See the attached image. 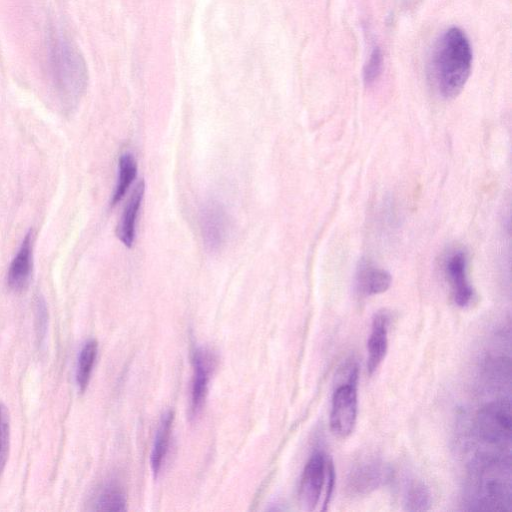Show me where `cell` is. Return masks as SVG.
<instances>
[{
	"mask_svg": "<svg viewBox=\"0 0 512 512\" xmlns=\"http://www.w3.org/2000/svg\"><path fill=\"white\" fill-rule=\"evenodd\" d=\"M472 49L465 33L451 27L437 40L430 63L432 79L445 98L457 96L471 71Z\"/></svg>",
	"mask_w": 512,
	"mask_h": 512,
	"instance_id": "obj_1",
	"label": "cell"
},
{
	"mask_svg": "<svg viewBox=\"0 0 512 512\" xmlns=\"http://www.w3.org/2000/svg\"><path fill=\"white\" fill-rule=\"evenodd\" d=\"M48 66L55 88L62 98L74 102L87 85V68L80 52L59 32L48 40Z\"/></svg>",
	"mask_w": 512,
	"mask_h": 512,
	"instance_id": "obj_2",
	"label": "cell"
},
{
	"mask_svg": "<svg viewBox=\"0 0 512 512\" xmlns=\"http://www.w3.org/2000/svg\"><path fill=\"white\" fill-rule=\"evenodd\" d=\"M335 482L334 465L322 451L311 455L307 461L299 486V501L304 510L313 511L321 502V510L329 505Z\"/></svg>",
	"mask_w": 512,
	"mask_h": 512,
	"instance_id": "obj_3",
	"label": "cell"
},
{
	"mask_svg": "<svg viewBox=\"0 0 512 512\" xmlns=\"http://www.w3.org/2000/svg\"><path fill=\"white\" fill-rule=\"evenodd\" d=\"M474 484L475 505L478 509H504L510 504L511 486L509 465L496 459L482 460Z\"/></svg>",
	"mask_w": 512,
	"mask_h": 512,
	"instance_id": "obj_4",
	"label": "cell"
},
{
	"mask_svg": "<svg viewBox=\"0 0 512 512\" xmlns=\"http://www.w3.org/2000/svg\"><path fill=\"white\" fill-rule=\"evenodd\" d=\"M511 406L509 399H498L482 407L476 417L478 437L487 444L506 446L511 440Z\"/></svg>",
	"mask_w": 512,
	"mask_h": 512,
	"instance_id": "obj_5",
	"label": "cell"
},
{
	"mask_svg": "<svg viewBox=\"0 0 512 512\" xmlns=\"http://www.w3.org/2000/svg\"><path fill=\"white\" fill-rule=\"evenodd\" d=\"M357 376L339 385L332 397L330 427L340 437H348L354 430L357 420Z\"/></svg>",
	"mask_w": 512,
	"mask_h": 512,
	"instance_id": "obj_6",
	"label": "cell"
},
{
	"mask_svg": "<svg viewBox=\"0 0 512 512\" xmlns=\"http://www.w3.org/2000/svg\"><path fill=\"white\" fill-rule=\"evenodd\" d=\"M200 227L207 251L219 252L229 234V219L224 206L217 200H208L200 211Z\"/></svg>",
	"mask_w": 512,
	"mask_h": 512,
	"instance_id": "obj_7",
	"label": "cell"
},
{
	"mask_svg": "<svg viewBox=\"0 0 512 512\" xmlns=\"http://www.w3.org/2000/svg\"><path fill=\"white\" fill-rule=\"evenodd\" d=\"M193 381L191 390V417L195 418L201 412L208 392L209 381L217 364L216 354L206 348L199 347L193 353Z\"/></svg>",
	"mask_w": 512,
	"mask_h": 512,
	"instance_id": "obj_8",
	"label": "cell"
},
{
	"mask_svg": "<svg viewBox=\"0 0 512 512\" xmlns=\"http://www.w3.org/2000/svg\"><path fill=\"white\" fill-rule=\"evenodd\" d=\"M388 474L387 468L379 460H363L349 472L347 491L356 496L369 494L387 480Z\"/></svg>",
	"mask_w": 512,
	"mask_h": 512,
	"instance_id": "obj_9",
	"label": "cell"
},
{
	"mask_svg": "<svg viewBox=\"0 0 512 512\" xmlns=\"http://www.w3.org/2000/svg\"><path fill=\"white\" fill-rule=\"evenodd\" d=\"M389 314L382 310L374 315L367 342V371L372 375L384 360L388 349Z\"/></svg>",
	"mask_w": 512,
	"mask_h": 512,
	"instance_id": "obj_10",
	"label": "cell"
},
{
	"mask_svg": "<svg viewBox=\"0 0 512 512\" xmlns=\"http://www.w3.org/2000/svg\"><path fill=\"white\" fill-rule=\"evenodd\" d=\"M467 259L465 253L457 251L446 262V272L452 286L456 305L466 307L473 298V288L466 276Z\"/></svg>",
	"mask_w": 512,
	"mask_h": 512,
	"instance_id": "obj_11",
	"label": "cell"
},
{
	"mask_svg": "<svg viewBox=\"0 0 512 512\" xmlns=\"http://www.w3.org/2000/svg\"><path fill=\"white\" fill-rule=\"evenodd\" d=\"M32 233L28 232L14 256L8 270L7 282L14 291L23 290L30 279L32 272Z\"/></svg>",
	"mask_w": 512,
	"mask_h": 512,
	"instance_id": "obj_12",
	"label": "cell"
},
{
	"mask_svg": "<svg viewBox=\"0 0 512 512\" xmlns=\"http://www.w3.org/2000/svg\"><path fill=\"white\" fill-rule=\"evenodd\" d=\"M144 191V181H140L135 186L133 193L124 208L123 214L121 216L117 228L118 238L127 247H131L132 244L134 243L136 219L144 196Z\"/></svg>",
	"mask_w": 512,
	"mask_h": 512,
	"instance_id": "obj_13",
	"label": "cell"
},
{
	"mask_svg": "<svg viewBox=\"0 0 512 512\" xmlns=\"http://www.w3.org/2000/svg\"><path fill=\"white\" fill-rule=\"evenodd\" d=\"M392 277L384 269L362 263L356 276L357 291L363 296H372L385 292L391 285Z\"/></svg>",
	"mask_w": 512,
	"mask_h": 512,
	"instance_id": "obj_14",
	"label": "cell"
},
{
	"mask_svg": "<svg viewBox=\"0 0 512 512\" xmlns=\"http://www.w3.org/2000/svg\"><path fill=\"white\" fill-rule=\"evenodd\" d=\"M173 419L172 411L165 412L156 431L151 453V468L155 476L160 472L168 452Z\"/></svg>",
	"mask_w": 512,
	"mask_h": 512,
	"instance_id": "obj_15",
	"label": "cell"
},
{
	"mask_svg": "<svg viewBox=\"0 0 512 512\" xmlns=\"http://www.w3.org/2000/svg\"><path fill=\"white\" fill-rule=\"evenodd\" d=\"M98 344L94 339L88 340L82 347L76 369V381L81 392L85 391L97 356Z\"/></svg>",
	"mask_w": 512,
	"mask_h": 512,
	"instance_id": "obj_16",
	"label": "cell"
},
{
	"mask_svg": "<svg viewBox=\"0 0 512 512\" xmlns=\"http://www.w3.org/2000/svg\"><path fill=\"white\" fill-rule=\"evenodd\" d=\"M403 505L407 511H427L431 506V494L420 480H411L405 487Z\"/></svg>",
	"mask_w": 512,
	"mask_h": 512,
	"instance_id": "obj_17",
	"label": "cell"
},
{
	"mask_svg": "<svg viewBox=\"0 0 512 512\" xmlns=\"http://www.w3.org/2000/svg\"><path fill=\"white\" fill-rule=\"evenodd\" d=\"M137 174V164L131 153H124L119 159L118 182L112 196V205L117 204L126 194Z\"/></svg>",
	"mask_w": 512,
	"mask_h": 512,
	"instance_id": "obj_18",
	"label": "cell"
},
{
	"mask_svg": "<svg viewBox=\"0 0 512 512\" xmlns=\"http://www.w3.org/2000/svg\"><path fill=\"white\" fill-rule=\"evenodd\" d=\"M95 510L98 511H124L126 510V497L124 492L114 485H108L97 496Z\"/></svg>",
	"mask_w": 512,
	"mask_h": 512,
	"instance_id": "obj_19",
	"label": "cell"
},
{
	"mask_svg": "<svg viewBox=\"0 0 512 512\" xmlns=\"http://www.w3.org/2000/svg\"><path fill=\"white\" fill-rule=\"evenodd\" d=\"M10 445V418L3 404H0V473L5 468Z\"/></svg>",
	"mask_w": 512,
	"mask_h": 512,
	"instance_id": "obj_20",
	"label": "cell"
},
{
	"mask_svg": "<svg viewBox=\"0 0 512 512\" xmlns=\"http://www.w3.org/2000/svg\"><path fill=\"white\" fill-rule=\"evenodd\" d=\"M382 62L383 57L380 48L374 47L363 71L366 84L373 83L379 77L382 70Z\"/></svg>",
	"mask_w": 512,
	"mask_h": 512,
	"instance_id": "obj_21",
	"label": "cell"
}]
</instances>
